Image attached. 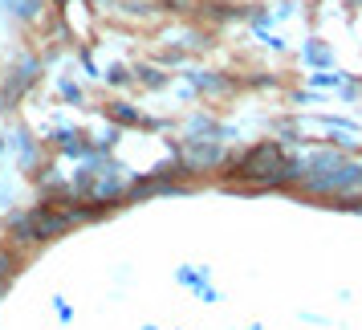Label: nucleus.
<instances>
[{
	"label": "nucleus",
	"mask_w": 362,
	"mask_h": 330,
	"mask_svg": "<svg viewBox=\"0 0 362 330\" xmlns=\"http://www.w3.org/2000/svg\"><path fill=\"white\" fill-rule=\"evenodd\" d=\"M297 176V164H285L277 143H257L252 151L240 155L236 180H264V183H289Z\"/></svg>",
	"instance_id": "f257e3e1"
},
{
	"label": "nucleus",
	"mask_w": 362,
	"mask_h": 330,
	"mask_svg": "<svg viewBox=\"0 0 362 330\" xmlns=\"http://www.w3.org/2000/svg\"><path fill=\"white\" fill-rule=\"evenodd\" d=\"M90 212H53V208H33L29 216H21L13 232H17V241H37V237H57V232H66L74 220H86Z\"/></svg>",
	"instance_id": "f03ea898"
},
{
	"label": "nucleus",
	"mask_w": 362,
	"mask_h": 330,
	"mask_svg": "<svg viewBox=\"0 0 362 330\" xmlns=\"http://www.w3.org/2000/svg\"><path fill=\"white\" fill-rule=\"evenodd\" d=\"M33 78H37V62H33V57H25V62H21V69L13 74V86H4V98H0V102H4V106H13V102H17L29 86H33Z\"/></svg>",
	"instance_id": "7ed1b4c3"
},
{
	"label": "nucleus",
	"mask_w": 362,
	"mask_h": 330,
	"mask_svg": "<svg viewBox=\"0 0 362 330\" xmlns=\"http://www.w3.org/2000/svg\"><path fill=\"white\" fill-rule=\"evenodd\" d=\"M192 82H196L199 90H228V82H220L212 74H192Z\"/></svg>",
	"instance_id": "20e7f679"
},
{
	"label": "nucleus",
	"mask_w": 362,
	"mask_h": 330,
	"mask_svg": "<svg viewBox=\"0 0 362 330\" xmlns=\"http://www.w3.org/2000/svg\"><path fill=\"white\" fill-rule=\"evenodd\" d=\"M62 151H74V155H86V143H82V135H69V131H62Z\"/></svg>",
	"instance_id": "39448f33"
},
{
	"label": "nucleus",
	"mask_w": 362,
	"mask_h": 330,
	"mask_svg": "<svg viewBox=\"0 0 362 330\" xmlns=\"http://www.w3.org/2000/svg\"><path fill=\"white\" fill-rule=\"evenodd\" d=\"M110 115H115L118 123H139V115H134L127 102H115V106H110Z\"/></svg>",
	"instance_id": "423d86ee"
},
{
	"label": "nucleus",
	"mask_w": 362,
	"mask_h": 330,
	"mask_svg": "<svg viewBox=\"0 0 362 330\" xmlns=\"http://www.w3.org/2000/svg\"><path fill=\"white\" fill-rule=\"evenodd\" d=\"M192 159H196V164H216V159H220V151H216V147H192Z\"/></svg>",
	"instance_id": "0eeeda50"
},
{
	"label": "nucleus",
	"mask_w": 362,
	"mask_h": 330,
	"mask_svg": "<svg viewBox=\"0 0 362 330\" xmlns=\"http://www.w3.org/2000/svg\"><path fill=\"white\" fill-rule=\"evenodd\" d=\"M8 8H17V17H37V0H8Z\"/></svg>",
	"instance_id": "6e6552de"
},
{
	"label": "nucleus",
	"mask_w": 362,
	"mask_h": 330,
	"mask_svg": "<svg viewBox=\"0 0 362 330\" xmlns=\"http://www.w3.org/2000/svg\"><path fill=\"white\" fill-rule=\"evenodd\" d=\"M305 62H310V66H326L329 53L322 50V45H310V50H305Z\"/></svg>",
	"instance_id": "1a4fd4ad"
},
{
	"label": "nucleus",
	"mask_w": 362,
	"mask_h": 330,
	"mask_svg": "<svg viewBox=\"0 0 362 330\" xmlns=\"http://www.w3.org/2000/svg\"><path fill=\"white\" fill-rule=\"evenodd\" d=\"M317 86H342V74H313Z\"/></svg>",
	"instance_id": "9d476101"
},
{
	"label": "nucleus",
	"mask_w": 362,
	"mask_h": 330,
	"mask_svg": "<svg viewBox=\"0 0 362 330\" xmlns=\"http://www.w3.org/2000/svg\"><path fill=\"white\" fill-rule=\"evenodd\" d=\"M143 74V82L147 86H163V78H159V69H139Z\"/></svg>",
	"instance_id": "9b49d317"
},
{
	"label": "nucleus",
	"mask_w": 362,
	"mask_h": 330,
	"mask_svg": "<svg viewBox=\"0 0 362 330\" xmlns=\"http://www.w3.org/2000/svg\"><path fill=\"white\" fill-rule=\"evenodd\" d=\"M62 94H66V98H74V102L82 98V90H78V86H74V82H62Z\"/></svg>",
	"instance_id": "f8f14e48"
},
{
	"label": "nucleus",
	"mask_w": 362,
	"mask_h": 330,
	"mask_svg": "<svg viewBox=\"0 0 362 330\" xmlns=\"http://www.w3.org/2000/svg\"><path fill=\"white\" fill-rule=\"evenodd\" d=\"M4 273H13V257H4V253H0V281H4Z\"/></svg>",
	"instance_id": "ddd939ff"
},
{
	"label": "nucleus",
	"mask_w": 362,
	"mask_h": 330,
	"mask_svg": "<svg viewBox=\"0 0 362 330\" xmlns=\"http://www.w3.org/2000/svg\"><path fill=\"white\" fill-rule=\"evenodd\" d=\"M0 294H4V281H0Z\"/></svg>",
	"instance_id": "4468645a"
}]
</instances>
